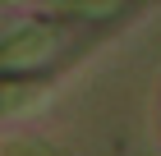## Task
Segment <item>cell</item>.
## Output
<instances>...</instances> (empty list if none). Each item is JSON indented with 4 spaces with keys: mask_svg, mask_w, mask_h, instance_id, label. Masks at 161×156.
Returning <instances> with one entry per match:
<instances>
[{
    "mask_svg": "<svg viewBox=\"0 0 161 156\" xmlns=\"http://www.w3.org/2000/svg\"><path fill=\"white\" fill-rule=\"evenodd\" d=\"M60 46V28L51 23H32L23 32H14L5 46H0V73H19V69H32V64H46Z\"/></svg>",
    "mask_w": 161,
    "mask_h": 156,
    "instance_id": "1",
    "label": "cell"
},
{
    "mask_svg": "<svg viewBox=\"0 0 161 156\" xmlns=\"http://www.w3.org/2000/svg\"><path fill=\"white\" fill-rule=\"evenodd\" d=\"M32 101H37V92H32V87H23V83H0V115L23 110V106H32Z\"/></svg>",
    "mask_w": 161,
    "mask_h": 156,
    "instance_id": "2",
    "label": "cell"
}]
</instances>
